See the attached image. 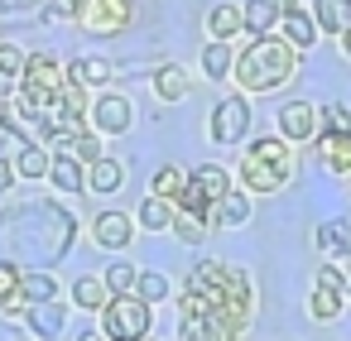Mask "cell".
Masks as SVG:
<instances>
[{
  "label": "cell",
  "instance_id": "1",
  "mask_svg": "<svg viewBox=\"0 0 351 341\" xmlns=\"http://www.w3.org/2000/svg\"><path fill=\"white\" fill-rule=\"evenodd\" d=\"M255 317V288L241 269L207 260L188 274L178 331L183 341H236Z\"/></svg>",
  "mask_w": 351,
  "mask_h": 341
},
{
  "label": "cell",
  "instance_id": "2",
  "mask_svg": "<svg viewBox=\"0 0 351 341\" xmlns=\"http://www.w3.org/2000/svg\"><path fill=\"white\" fill-rule=\"evenodd\" d=\"M293 77H298V49H289L284 39H269V34L245 44L236 53V63H231V82L241 92H255V97L260 92H279Z\"/></svg>",
  "mask_w": 351,
  "mask_h": 341
},
{
  "label": "cell",
  "instance_id": "3",
  "mask_svg": "<svg viewBox=\"0 0 351 341\" xmlns=\"http://www.w3.org/2000/svg\"><path fill=\"white\" fill-rule=\"evenodd\" d=\"M293 178V144L274 140H255L241 154V192H279Z\"/></svg>",
  "mask_w": 351,
  "mask_h": 341
},
{
  "label": "cell",
  "instance_id": "4",
  "mask_svg": "<svg viewBox=\"0 0 351 341\" xmlns=\"http://www.w3.org/2000/svg\"><path fill=\"white\" fill-rule=\"evenodd\" d=\"M101 331H106V341H140V336H149V303L135 298V293H116L101 307Z\"/></svg>",
  "mask_w": 351,
  "mask_h": 341
},
{
  "label": "cell",
  "instance_id": "5",
  "mask_svg": "<svg viewBox=\"0 0 351 341\" xmlns=\"http://www.w3.org/2000/svg\"><path fill=\"white\" fill-rule=\"evenodd\" d=\"M130 15V0H77V25L87 34H121Z\"/></svg>",
  "mask_w": 351,
  "mask_h": 341
},
{
  "label": "cell",
  "instance_id": "6",
  "mask_svg": "<svg viewBox=\"0 0 351 341\" xmlns=\"http://www.w3.org/2000/svg\"><path fill=\"white\" fill-rule=\"evenodd\" d=\"M341 303H346V279H341V269H317L313 293H308V312H313L317 322H332V317H341Z\"/></svg>",
  "mask_w": 351,
  "mask_h": 341
},
{
  "label": "cell",
  "instance_id": "7",
  "mask_svg": "<svg viewBox=\"0 0 351 341\" xmlns=\"http://www.w3.org/2000/svg\"><path fill=\"white\" fill-rule=\"evenodd\" d=\"M207 130H212L217 144H241L245 130H250V106H245V97H226V101L212 111Z\"/></svg>",
  "mask_w": 351,
  "mask_h": 341
},
{
  "label": "cell",
  "instance_id": "8",
  "mask_svg": "<svg viewBox=\"0 0 351 341\" xmlns=\"http://www.w3.org/2000/svg\"><path fill=\"white\" fill-rule=\"evenodd\" d=\"M130 121H135L130 97H121V92L97 97V106H92V125H97V135H125V130H130Z\"/></svg>",
  "mask_w": 351,
  "mask_h": 341
},
{
  "label": "cell",
  "instance_id": "9",
  "mask_svg": "<svg viewBox=\"0 0 351 341\" xmlns=\"http://www.w3.org/2000/svg\"><path fill=\"white\" fill-rule=\"evenodd\" d=\"M279 140H284V144L317 140V106H313V101H289V106L279 111Z\"/></svg>",
  "mask_w": 351,
  "mask_h": 341
},
{
  "label": "cell",
  "instance_id": "10",
  "mask_svg": "<svg viewBox=\"0 0 351 341\" xmlns=\"http://www.w3.org/2000/svg\"><path fill=\"white\" fill-rule=\"evenodd\" d=\"M92 236H97V245H101V250H125V245H130V236H135V226H130V216H125V212H101V216H97V226H92Z\"/></svg>",
  "mask_w": 351,
  "mask_h": 341
},
{
  "label": "cell",
  "instance_id": "11",
  "mask_svg": "<svg viewBox=\"0 0 351 341\" xmlns=\"http://www.w3.org/2000/svg\"><path fill=\"white\" fill-rule=\"evenodd\" d=\"M317 159L332 168V173H351V130H332V135H317Z\"/></svg>",
  "mask_w": 351,
  "mask_h": 341
},
{
  "label": "cell",
  "instance_id": "12",
  "mask_svg": "<svg viewBox=\"0 0 351 341\" xmlns=\"http://www.w3.org/2000/svg\"><path fill=\"white\" fill-rule=\"evenodd\" d=\"M313 25L322 34H346L351 29V0H313Z\"/></svg>",
  "mask_w": 351,
  "mask_h": 341
},
{
  "label": "cell",
  "instance_id": "13",
  "mask_svg": "<svg viewBox=\"0 0 351 341\" xmlns=\"http://www.w3.org/2000/svg\"><path fill=\"white\" fill-rule=\"evenodd\" d=\"M279 29H284V44L289 49H313V39H317V25H313V15H303V10H284L279 15Z\"/></svg>",
  "mask_w": 351,
  "mask_h": 341
},
{
  "label": "cell",
  "instance_id": "14",
  "mask_svg": "<svg viewBox=\"0 0 351 341\" xmlns=\"http://www.w3.org/2000/svg\"><path fill=\"white\" fill-rule=\"evenodd\" d=\"M53 144H58V154H68V159H77V164H97V159H101V140H97V135H87V130L58 135Z\"/></svg>",
  "mask_w": 351,
  "mask_h": 341
},
{
  "label": "cell",
  "instance_id": "15",
  "mask_svg": "<svg viewBox=\"0 0 351 341\" xmlns=\"http://www.w3.org/2000/svg\"><path fill=\"white\" fill-rule=\"evenodd\" d=\"M279 0H245V5H241V20H245V29L250 34H269L274 25H279Z\"/></svg>",
  "mask_w": 351,
  "mask_h": 341
},
{
  "label": "cell",
  "instance_id": "16",
  "mask_svg": "<svg viewBox=\"0 0 351 341\" xmlns=\"http://www.w3.org/2000/svg\"><path fill=\"white\" fill-rule=\"evenodd\" d=\"M241 29H245V20H241V5H217V10L207 15V39H221V44H231Z\"/></svg>",
  "mask_w": 351,
  "mask_h": 341
},
{
  "label": "cell",
  "instance_id": "17",
  "mask_svg": "<svg viewBox=\"0 0 351 341\" xmlns=\"http://www.w3.org/2000/svg\"><path fill=\"white\" fill-rule=\"evenodd\" d=\"M49 178H53V188H58V192H82V188H87L82 164H77V159H68V154H58V159L49 164Z\"/></svg>",
  "mask_w": 351,
  "mask_h": 341
},
{
  "label": "cell",
  "instance_id": "18",
  "mask_svg": "<svg viewBox=\"0 0 351 341\" xmlns=\"http://www.w3.org/2000/svg\"><path fill=\"white\" fill-rule=\"evenodd\" d=\"M29 327H34V336L53 341V336L63 331V307H58V298H53V303H29Z\"/></svg>",
  "mask_w": 351,
  "mask_h": 341
},
{
  "label": "cell",
  "instance_id": "19",
  "mask_svg": "<svg viewBox=\"0 0 351 341\" xmlns=\"http://www.w3.org/2000/svg\"><path fill=\"white\" fill-rule=\"evenodd\" d=\"M0 312H5V317L29 312V307H25V293H20V274H15V264H0Z\"/></svg>",
  "mask_w": 351,
  "mask_h": 341
},
{
  "label": "cell",
  "instance_id": "20",
  "mask_svg": "<svg viewBox=\"0 0 351 341\" xmlns=\"http://www.w3.org/2000/svg\"><path fill=\"white\" fill-rule=\"evenodd\" d=\"M231 63H236L231 44H221V39H207V49H202V73H207L212 82H221V77H231Z\"/></svg>",
  "mask_w": 351,
  "mask_h": 341
},
{
  "label": "cell",
  "instance_id": "21",
  "mask_svg": "<svg viewBox=\"0 0 351 341\" xmlns=\"http://www.w3.org/2000/svg\"><path fill=\"white\" fill-rule=\"evenodd\" d=\"M154 97H159V101H183V97H188V73H183L178 63L159 68V73H154Z\"/></svg>",
  "mask_w": 351,
  "mask_h": 341
},
{
  "label": "cell",
  "instance_id": "22",
  "mask_svg": "<svg viewBox=\"0 0 351 341\" xmlns=\"http://www.w3.org/2000/svg\"><path fill=\"white\" fill-rule=\"evenodd\" d=\"M241 221H250V197L245 192H226L212 207V226H241Z\"/></svg>",
  "mask_w": 351,
  "mask_h": 341
},
{
  "label": "cell",
  "instance_id": "23",
  "mask_svg": "<svg viewBox=\"0 0 351 341\" xmlns=\"http://www.w3.org/2000/svg\"><path fill=\"white\" fill-rule=\"evenodd\" d=\"M68 77H73L77 87H106V82H111V63H106V58H77V63L68 68Z\"/></svg>",
  "mask_w": 351,
  "mask_h": 341
},
{
  "label": "cell",
  "instance_id": "24",
  "mask_svg": "<svg viewBox=\"0 0 351 341\" xmlns=\"http://www.w3.org/2000/svg\"><path fill=\"white\" fill-rule=\"evenodd\" d=\"M121 178H125V168H121L116 159H106V154L87 168V188H92V192H116V188H121Z\"/></svg>",
  "mask_w": 351,
  "mask_h": 341
},
{
  "label": "cell",
  "instance_id": "25",
  "mask_svg": "<svg viewBox=\"0 0 351 341\" xmlns=\"http://www.w3.org/2000/svg\"><path fill=\"white\" fill-rule=\"evenodd\" d=\"M183 188H188V173H183L178 164H164V168L154 173V183H149V192H154V197H164V202H178V197H183Z\"/></svg>",
  "mask_w": 351,
  "mask_h": 341
},
{
  "label": "cell",
  "instance_id": "26",
  "mask_svg": "<svg viewBox=\"0 0 351 341\" xmlns=\"http://www.w3.org/2000/svg\"><path fill=\"white\" fill-rule=\"evenodd\" d=\"M135 221H140L145 231H169V226H173V202H164V197L149 192V197L140 202V216H135Z\"/></svg>",
  "mask_w": 351,
  "mask_h": 341
},
{
  "label": "cell",
  "instance_id": "27",
  "mask_svg": "<svg viewBox=\"0 0 351 341\" xmlns=\"http://www.w3.org/2000/svg\"><path fill=\"white\" fill-rule=\"evenodd\" d=\"M73 303L87 307V312H101V307L111 303V293H106L101 279H77V283H73Z\"/></svg>",
  "mask_w": 351,
  "mask_h": 341
},
{
  "label": "cell",
  "instance_id": "28",
  "mask_svg": "<svg viewBox=\"0 0 351 341\" xmlns=\"http://www.w3.org/2000/svg\"><path fill=\"white\" fill-rule=\"evenodd\" d=\"M20 293L29 303H53L58 298V283H53V274H25L20 279Z\"/></svg>",
  "mask_w": 351,
  "mask_h": 341
},
{
  "label": "cell",
  "instance_id": "29",
  "mask_svg": "<svg viewBox=\"0 0 351 341\" xmlns=\"http://www.w3.org/2000/svg\"><path fill=\"white\" fill-rule=\"evenodd\" d=\"M49 164H53V159H49L39 144H25V154L15 159V173H20V178H44V173H49Z\"/></svg>",
  "mask_w": 351,
  "mask_h": 341
},
{
  "label": "cell",
  "instance_id": "30",
  "mask_svg": "<svg viewBox=\"0 0 351 341\" xmlns=\"http://www.w3.org/2000/svg\"><path fill=\"white\" fill-rule=\"evenodd\" d=\"M169 231H178V240L197 245V240L207 236V221H202V216H193V212H178V207H173V226H169Z\"/></svg>",
  "mask_w": 351,
  "mask_h": 341
},
{
  "label": "cell",
  "instance_id": "31",
  "mask_svg": "<svg viewBox=\"0 0 351 341\" xmlns=\"http://www.w3.org/2000/svg\"><path fill=\"white\" fill-rule=\"evenodd\" d=\"M135 279H140V269H135V264H111L101 283H106V293L116 298V293H135Z\"/></svg>",
  "mask_w": 351,
  "mask_h": 341
},
{
  "label": "cell",
  "instance_id": "32",
  "mask_svg": "<svg viewBox=\"0 0 351 341\" xmlns=\"http://www.w3.org/2000/svg\"><path fill=\"white\" fill-rule=\"evenodd\" d=\"M169 293V279L164 274H149V269H140V279H135V298H145V303H159Z\"/></svg>",
  "mask_w": 351,
  "mask_h": 341
},
{
  "label": "cell",
  "instance_id": "33",
  "mask_svg": "<svg viewBox=\"0 0 351 341\" xmlns=\"http://www.w3.org/2000/svg\"><path fill=\"white\" fill-rule=\"evenodd\" d=\"M346 226H322L317 231V250H327V255H351V240L341 236Z\"/></svg>",
  "mask_w": 351,
  "mask_h": 341
},
{
  "label": "cell",
  "instance_id": "34",
  "mask_svg": "<svg viewBox=\"0 0 351 341\" xmlns=\"http://www.w3.org/2000/svg\"><path fill=\"white\" fill-rule=\"evenodd\" d=\"M25 53L15 49V44H0V77H25Z\"/></svg>",
  "mask_w": 351,
  "mask_h": 341
},
{
  "label": "cell",
  "instance_id": "35",
  "mask_svg": "<svg viewBox=\"0 0 351 341\" xmlns=\"http://www.w3.org/2000/svg\"><path fill=\"white\" fill-rule=\"evenodd\" d=\"M10 183H15V168H10V164H5V159H0V192H5V188H10Z\"/></svg>",
  "mask_w": 351,
  "mask_h": 341
},
{
  "label": "cell",
  "instance_id": "36",
  "mask_svg": "<svg viewBox=\"0 0 351 341\" xmlns=\"http://www.w3.org/2000/svg\"><path fill=\"white\" fill-rule=\"evenodd\" d=\"M341 53H346V58H351V29H346V34H341Z\"/></svg>",
  "mask_w": 351,
  "mask_h": 341
},
{
  "label": "cell",
  "instance_id": "37",
  "mask_svg": "<svg viewBox=\"0 0 351 341\" xmlns=\"http://www.w3.org/2000/svg\"><path fill=\"white\" fill-rule=\"evenodd\" d=\"M140 341H154V336H140Z\"/></svg>",
  "mask_w": 351,
  "mask_h": 341
},
{
  "label": "cell",
  "instance_id": "38",
  "mask_svg": "<svg viewBox=\"0 0 351 341\" xmlns=\"http://www.w3.org/2000/svg\"><path fill=\"white\" fill-rule=\"evenodd\" d=\"M346 269H351V264H346ZM346 283H351V279H346Z\"/></svg>",
  "mask_w": 351,
  "mask_h": 341
}]
</instances>
